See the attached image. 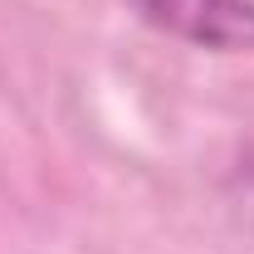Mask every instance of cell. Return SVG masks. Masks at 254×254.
<instances>
[{
  "label": "cell",
  "mask_w": 254,
  "mask_h": 254,
  "mask_svg": "<svg viewBox=\"0 0 254 254\" xmlns=\"http://www.w3.org/2000/svg\"><path fill=\"white\" fill-rule=\"evenodd\" d=\"M152 30L215 54H254V0H127Z\"/></svg>",
  "instance_id": "cell-1"
}]
</instances>
